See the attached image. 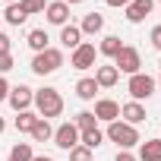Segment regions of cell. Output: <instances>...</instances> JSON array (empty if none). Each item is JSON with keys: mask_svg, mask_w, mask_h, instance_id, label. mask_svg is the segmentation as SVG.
<instances>
[{"mask_svg": "<svg viewBox=\"0 0 161 161\" xmlns=\"http://www.w3.org/2000/svg\"><path fill=\"white\" fill-rule=\"evenodd\" d=\"M32 108H35V114H38V117H44V120L60 117V114H63V95H60L57 89L44 86V89H38V92H35Z\"/></svg>", "mask_w": 161, "mask_h": 161, "instance_id": "1", "label": "cell"}, {"mask_svg": "<svg viewBox=\"0 0 161 161\" xmlns=\"http://www.w3.org/2000/svg\"><path fill=\"white\" fill-rule=\"evenodd\" d=\"M104 139H111V142H117L120 148H133V145H139L142 139H139V130L136 126H130V123H123V120H114V123H108V130H104Z\"/></svg>", "mask_w": 161, "mask_h": 161, "instance_id": "2", "label": "cell"}, {"mask_svg": "<svg viewBox=\"0 0 161 161\" xmlns=\"http://www.w3.org/2000/svg\"><path fill=\"white\" fill-rule=\"evenodd\" d=\"M60 66H63V51L60 47H47V51H41V54L32 57V73L35 76H51Z\"/></svg>", "mask_w": 161, "mask_h": 161, "instance_id": "3", "label": "cell"}, {"mask_svg": "<svg viewBox=\"0 0 161 161\" xmlns=\"http://www.w3.org/2000/svg\"><path fill=\"white\" fill-rule=\"evenodd\" d=\"M114 66H117V73H126V76L142 73V54H139V47L123 44V47H120V54L114 57Z\"/></svg>", "mask_w": 161, "mask_h": 161, "instance_id": "4", "label": "cell"}, {"mask_svg": "<svg viewBox=\"0 0 161 161\" xmlns=\"http://www.w3.org/2000/svg\"><path fill=\"white\" fill-rule=\"evenodd\" d=\"M155 89H158V86H155V79H152L148 73H136V76H130V82H126L130 98H133V101H139V104H142L145 98H152V95H155Z\"/></svg>", "mask_w": 161, "mask_h": 161, "instance_id": "5", "label": "cell"}, {"mask_svg": "<svg viewBox=\"0 0 161 161\" xmlns=\"http://www.w3.org/2000/svg\"><path fill=\"white\" fill-rule=\"evenodd\" d=\"M95 60H98V51H95L92 41H82L76 51H69V66H73V69H82V73H86V69L95 66Z\"/></svg>", "mask_w": 161, "mask_h": 161, "instance_id": "6", "label": "cell"}, {"mask_svg": "<svg viewBox=\"0 0 161 161\" xmlns=\"http://www.w3.org/2000/svg\"><path fill=\"white\" fill-rule=\"evenodd\" d=\"M7 101H10V108L19 114V111H32V101H35V89H29V86H13L10 89V95H7Z\"/></svg>", "mask_w": 161, "mask_h": 161, "instance_id": "7", "label": "cell"}, {"mask_svg": "<svg viewBox=\"0 0 161 161\" xmlns=\"http://www.w3.org/2000/svg\"><path fill=\"white\" fill-rule=\"evenodd\" d=\"M57 148H63V152H69V148H76L79 145V130L73 126V120L69 123H60L57 130H54V139H51Z\"/></svg>", "mask_w": 161, "mask_h": 161, "instance_id": "8", "label": "cell"}, {"mask_svg": "<svg viewBox=\"0 0 161 161\" xmlns=\"http://www.w3.org/2000/svg\"><path fill=\"white\" fill-rule=\"evenodd\" d=\"M95 120H104V123H114V120H120V104L114 101V98H98L95 101Z\"/></svg>", "mask_w": 161, "mask_h": 161, "instance_id": "9", "label": "cell"}, {"mask_svg": "<svg viewBox=\"0 0 161 161\" xmlns=\"http://www.w3.org/2000/svg\"><path fill=\"white\" fill-rule=\"evenodd\" d=\"M152 7H155V0H130V3L123 7V16H126V22H142L148 13H152Z\"/></svg>", "mask_w": 161, "mask_h": 161, "instance_id": "10", "label": "cell"}, {"mask_svg": "<svg viewBox=\"0 0 161 161\" xmlns=\"http://www.w3.org/2000/svg\"><path fill=\"white\" fill-rule=\"evenodd\" d=\"M44 16H47L51 25H60V29H63V25L69 22V7L63 3V0H54V3L44 7Z\"/></svg>", "mask_w": 161, "mask_h": 161, "instance_id": "11", "label": "cell"}, {"mask_svg": "<svg viewBox=\"0 0 161 161\" xmlns=\"http://www.w3.org/2000/svg\"><path fill=\"white\" fill-rule=\"evenodd\" d=\"M95 82H98V89H114L117 86V79H120V73H117V66L114 63H104V66H95Z\"/></svg>", "mask_w": 161, "mask_h": 161, "instance_id": "12", "label": "cell"}, {"mask_svg": "<svg viewBox=\"0 0 161 161\" xmlns=\"http://www.w3.org/2000/svg\"><path fill=\"white\" fill-rule=\"evenodd\" d=\"M120 117H123V123H130V126H139V123L145 120V108H142L139 101H126V104L120 108Z\"/></svg>", "mask_w": 161, "mask_h": 161, "instance_id": "13", "label": "cell"}, {"mask_svg": "<svg viewBox=\"0 0 161 161\" xmlns=\"http://www.w3.org/2000/svg\"><path fill=\"white\" fill-rule=\"evenodd\" d=\"M79 32L82 35H101L104 32V16L101 13H86L82 22H79Z\"/></svg>", "mask_w": 161, "mask_h": 161, "instance_id": "14", "label": "cell"}, {"mask_svg": "<svg viewBox=\"0 0 161 161\" xmlns=\"http://www.w3.org/2000/svg\"><path fill=\"white\" fill-rule=\"evenodd\" d=\"M60 44H63V47H69V51H76L79 44H82V32H79V25L66 22V25L60 29Z\"/></svg>", "mask_w": 161, "mask_h": 161, "instance_id": "15", "label": "cell"}, {"mask_svg": "<svg viewBox=\"0 0 161 161\" xmlns=\"http://www.w3.org/2000/svg\"><path fill=\"white\" fill-rule=\"evenodd\" d=\"M139 161H161V139H145L139 142Z\"/></svg>", "mask_w": 161, "mask_h": 161, "instance_id": "16", "label": "cell"}, {"mask_svg": "<svg viewBox=\"0 0 161 161\" xmlns=\"http://www.w3.org/2000/svg\"><path fill=\"white\" fill-rule=\"evenodd\" d=\"M76 95L82 98V101H95V95H98V82H95L92 76H82V79L76 82Z\"/></svg>", "mask_w": 161, "mask_h": 161, "instance_id": "17", "label": "cell"}, {"mask_svg": "<svg viewBox=\"0 0 161 161\" xmlns=\"http://www.w3.org/2000/svg\"><path fill=\"white\" fill-rule=\"evenodd\" d=\"M47 41H51V38H47V32H44V29H32V32L25 35V44H29V47H32L35 54H41V51H47V47H51Z\"/></svg>", "mask_w": 161, "mask_h": 161, "instance_id": "18", "label": "cell"}, {"mask_svg": "<svg viewBox=\"0 0 161 161\" xmlns=\"http://www.w3.org/2000/svg\"><path fill=\"white\" fill-rule=\"evenodd\" d=\"M35 142H51L54 139V126H51V120H44V117H38V123L32 126V133H29Z\"/></svg>", "mask_w": 161, "mask_h": 161, "instance_id": "19", "label": "cell"}, {"mask_svg": "<svg viewBox=\"0 0 161 161\" xmlns=\"http://www.w3.org/2000/svg\"><path fill=\"white\" fill-rule=\"evenodd\" d=\"M120 47H123V41H120L117 35H104L101 44H98V54H101V57H117Z\"/></svg>", "mask_w": 161, "mask_h": 161, "instance_id": "20", "label": "cell"}, {"mask_svg": "<svg viewBox=\"0 0 161 161\" xmlns=\"http://www.w3.org/2000/svg\"><path fill=\"white\" fill-rule=\"evenodd\" d=\"M101 142H104V133H101L98 126H95V130H82V133H79V145H86V148H92V152H95Z\"/></svg>", "mask_w": 161, "mask_h": 161, "instance_id": "21", "label": "cell"}, {"mask_svg": "<svg viewBox=\"0 0 161 161\" xmlns=\"http://www.w3.org/2000/svg\"><path fill=\"white\" fill-rule=\"evenodd\" d=\"M35 123H38V114H35V111H19L16 120H13V126H16L19 133H32Z\"/></svg>", "mask_w": 161, "mask_h": 161, "instance_id": "22", "label": "cell"}, {"mask_svg": "<svg viewBox=\"0 0 161 161\" xmlns=\"http://www.w3.org/2000/svg\"><path fill=\"white\" fill-rule=\"evenodd\" d=\"M32 158H35L32 142H16V145L10 148V158H7V161H32Z\"/></svg>", "mask_w": 161, "mask_h": 161, "instance_id": "23", "label": "cell"}, {"mask_svg": "<svg viewBox=\"0 0 161 161\" xmlns=\"http://www.w3.org/2000/svg\"><path fill=\"white\" fill-rule=\"evenodd\" d=\"M73 126L82 133V130H95V126H98V120H95V114H92V111H79V114L73 117Z\"/></svg>", "mask_w": 161, "mask_h": 161, "instance_id": "24", "label": "cell"}, {"mask_svg": "<svg viewBox=\"0 0 161 161\" xmlns=\"http://www.w3.org/2000/svg\"><path fill=\"white\" fill-rule=\"evenodd\" d=\"M3 19H7L10 25H22L29 16L22 13V7H19V3H7V10H3Z\"/></svg>", "mask_w": 161, "mask_h": 161, "instance_id": "25", "label": "cell"}, {"mask_svg": "<svg viewBox=\"0 0 161 161\" xmlns=\"http://www.w3.org/2000/svg\"><path fill=\"white\" fill-rule=\"evenodd\" d=\"M19 7H22L25 16H38V13H44L47 0H19Z\"/></svg>", "mask_w": 161, "mask_h": 161, "instance_id": "26", "label": "cell"}, {"mask_svg": "<svg viewBox=\"0 0 161 161\" xmlns=\"http://www.w3.org/2000/svg\"><path fill=\"white\" fill-rule=\"evenodd\" d=\"M69 161H92V148H86V145L69 148Z\"/></svg>", "mask_w": 161, "mask_h": 161, "instance_id": "27", "label": "cell"}, {"mask_svg": "<svg viewBox=\"0 0 161 161\" xmlns=\"http://www.w3.org/2000/svg\"><path fill=\"white\" fill-rule=\"evenodd\" d=\"M16 63H13V54H0V76H3V73H10Z\"/></svg>", "mask_w": 161, "mask_h": 161, "instance_id": "28", "label": "cell"}, {"mask_svg": "<svg viewBox=\"0 0 161 161\" xmlns=\"http://www.w3.org/2000/svg\"><path fill=\"white\" fill-rule=\"evenodd\" d=\"M10 82H7V76H0V101H7V95H10Z\"/></svg>", "mask_w": 161, "mask_h": 161, "instance_id": "29", "label": "cell"}, {"mask_svg": "<svg viewBox=\"0 0 161 161\" xmlns=\"http://www.w3.org/2000/svg\"><path fill=\"white\" fill-rule=\"evenodd\" d=\"M148 41H152V44H155V47L161 51V25H155V29H152V35H148Z\"/></svg>", "mask_w": 161, "mask_h": 161, "instance_id": "30", "label": "cell"}, {"mask_svg": "<svg viewBox=\"0 0 161 161\" xmlns=\"http://www.w3.org/2000/svg\"><path fill=\"white\" fill-rule=\"evenodd\" d=\"M114 161H139V158H136V155H133V152H126V148H120V152H117V158H114Z\"/></svg>", "mask_w": 161, "mask_h": 161, "instance_id": "31", "label": "cell"}, {"mask_svg": "<svg viewBox=\"0 0 161 161\" xmlns=\"http://www.w3.org/2000/svg\"><path fill=\"white\" fill-rule=\"evenodd\" d=\"M0 54H10V35L0 32Z\"/></svg>", "mask_w": 161, "mask_h": 161, "instance_id": "32", "label": "cell"}, {"mask_svg": "<svg viewBox=\"0 0 161 161\" xmlns=\"http://www.w3.org/2000/svg\"><path fill=\"white\" fill-rule=\"evenodd\" d=\"M104 3H108V7H126L130 0H104Z\"/></svg>", "mask_w": 161, "mask_h": 161, "instance_id": "33", "label": "cell"}, {"mask_svg": "<svg viewBox=\"0 0 161 161\" xmlns=\"http://www.w3.org/2000/svg\"><path fill=\"white\" fill-rule=\"evenodd\" d=\"M32 161H54V158H51V155H35Z\"/></svg>", "mask_w": 161, "mask_h": 161, "instance_id": "34", "label": "cell"}, {"mask_svg": "<svg viewBox=\"0 0 161 161\" xmlns=\"http://www.w3.org/2000/svg\"><path fill=\"white\" fill-rule=\"evenodd\" d=\"M63 3H66V7H76V3H82V0H63Z\"/></svg>", "mask_w": 161, "mask_h": 161, "instance_id": "35", "label": "cell"}, {"mask_svg": "<svg viewBox=\"0 0 161 161\" xmlns=\"http://www.w3.org/2000/svg\"><path fill=\"white\" fill-rule=\"evenodd\" d=\"M0 133H7V120L3 117H0Z\"/></svg>", "mask_w": 161, "mask_h": 161, "instance_id": "36", "label": "cell"}, {"mask_svg": "<svg viewBox=\"0 0 161 161\" xmlns=\"http://www.w3.org/2000/svg\"><path fill=\"white\" fill-rule=\"evenodd\" d=\"M155 86H158V89H161V76H158V79H155Z\"/></svg>", "mask_w": 161, "mask_h": 161, "instance_id": "37", "label": "cell"}, {"mask_svg": "<svg viewBox=\"0 0 161 161\" xmlns=\"http://www.w3.org/2000/svg\"><path fill=\"white\" fill-rule=\"evenodd\" d=\"M3 3H19V0H3Z\"/></svg>", "mask_w": 161, "mask_h": 161, "instance_id": "38", "label": "cell"}, {"mask_svg": "<svg viewBox=\"0 0 161 161\" xmlns=\"http://www.w3.org/2000/svg\"><path fill=\"white\" fill-rule=\"evenodd\" d=\"M158 3H161V0H158Z\"/></svg>", "mask_w": 161, "mask_h": 161, "instance_id": "39", "label": "cell"}, {"mask_svg": "<svg viewBox=\"0 0 161 161\" xmlns=\"http://www.w3.org/2000/svg\"><path fill=\"white\" fill-rule=\"evenodd\" d=\"M158 66H161V63H158Z\"/></svg>", "mask_w": 161, "mask_h": 161, "instance_id": "40", "label": "cell"}]
</instances>
